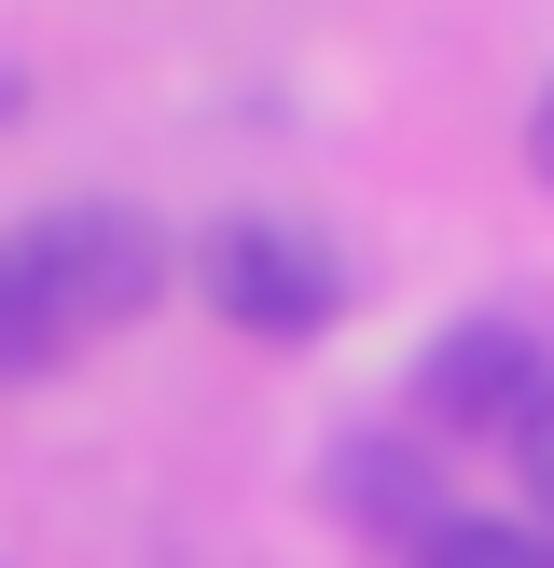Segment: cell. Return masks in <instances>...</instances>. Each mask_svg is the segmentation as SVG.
Returning a JSON list of instances; mask_svg holds the SVG:
<instances>
[{
    "instance_id": "cell-1",
    "label": "cell",
    "mask_w": 554,
    "mask_h": 568,
    "mask_svg": "<svg viewBox=\"0 0 554 568\" xmlns=\"http://www.w3.org/2000/svg\"><path fill=\"white\" fill-rule=\"evenodd\" d=\"M402 416L430 444H526L554 416V333L526 320V305H471V320L430 333V361H416Z\"/></svg>"
},
{
    "instance_id": "cell-2",
    "label": "cell",
    "mask_w": 554,
    "mask_h": 568,
    "mask_svg": "<svg viewBox=\"0 0 554 568\" xmlns=\"http://www.w3.org/2000/svg\"><path fill=\"white\" fill-rule=\"evenodd\" d=\"M28 277L55 292V320H70V347H98V333H125L138 305H166V222L125 209V194H55V209L14 222Z\"/></svg>"
},
{
    "instance_id": "cell-3",
    "label": "cell",
    "mask_w": 554,
    "mask_h": 568,
    "mask_svg": "<svg viewBox=\"0 0 554 568\" xmlns=\"http://www.w3.org/2000/svg\"><path fill=\"white\" fill-rule=\"evenodd\" d=\"M194 292H208L222 333H249V347H319V333L347 320V264H332L305 222H277V209L222 222V236L194 250Z\"/></svg>"
},
{
    "instance_id": "cell-4",
    "label": "cell",
    "mask_w": 554,
    "mask_h": 568,
    "mask_svg": "<svg viewBox=\"0 0 554 568\" xmlns=\"http://www.w3.org/2000/svg\"><path fill=\"white\" fill-rule=\"evenodd\" d=\"M319 499H332L347 527H375V541H430V527L458 514V499H443V458H430V430H388V416L332 444Z\"/></svg>"
},
{
    "instance_id": "cell-5",
    "label": "cell",
    "mask_w": 554,
    "mask_h": 568,
    "mask_svg": "<svg viewBox=\"0 0 554 568\" xmlns=\"http://www.w3.org/2000/svg\"><path fill=\"white\" fill-rule=\"evenodd\" d=\"M70 361V320H55V292L28 277V250L0 236V388H28V375H55Z\"/></svg>"
},
{
    "instance_id": "cell-6",
    "label": "cell",
    "mask_w": 554,
    "mask_h": 568,
    "mask_svg": "<svg viewBox=\"0 0 554 568\" xmlns=\"http://www.w3.org/2000/svg\"><path fill=\"white\" fill-rule=\"evenodd\" d=\"M402 568H554L541 514H443L430 541H402Z\"/></svg>"
},
{
    "instance_id": "cell-7",
    "label": "cell",
    "mask_w": 554,
    "mask_h": 568,
    "mask_svg": "<svg viewBox=\"0 0 554 568\" xmlns=\"http://www.w3.org/2000/svg\"><path fill=\"white\" fill-rule=\"evenodd\" d=\"M526 181L554 194V83H541V98H526Z\"/></svg>"
},
{
    "instance_id": "cell-8",
    "label": "cell",
    "mask_w": 554,
    "mask_h": 568,
    "mask_svg": "<svg viewBox=\"0 0 554 568\" xmlns=\"http://www.w3.org/2000/svg\"><path fill=\"white\" fill-rule=\"evenodd\" d=\"M513 458H526V499H541V527H554V416H541V430L513 444Z\"/></svg>"
}]
</instances>
